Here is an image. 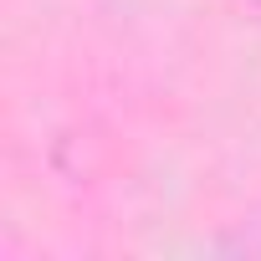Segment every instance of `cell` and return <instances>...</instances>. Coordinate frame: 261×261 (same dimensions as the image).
Returning <instances> with one entry per match:
<instances>
[{"label":"cell","instance_id":"cell-1","mask_svg":"<svg viewBox=\"0 0 261 261\" xmlns=\"http://www.w3.org/2000/svg\"><path fill=\"white\" fill-rule=\"evenodd\" d=\"M256 6H261V0H256Z\"/></svg>","mask_w":261,"mask_h":261}]
</instances>
